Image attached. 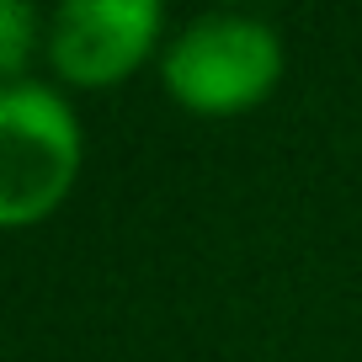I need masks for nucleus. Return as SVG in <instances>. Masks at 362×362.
I'll list each match as a JSON object with an SVG mask.
<instances>
[{
  "label": "nucleus",
  "instance_id": "f257e3e1",
  "mask_svg": "<svg viewBox=\"0 0 362 362\" xmlns=\"http://www.w3.org/2000/svg\"><path fill=\"white\" fill-rule=\"evenodd\" d=\"M75 117L43 86H6L0 96V218H37L75 176Z\"/></svg>",
  "mask_w": 362,
  "mask_h": 362
},
{
  "label": "nucleus",
  "instance_id": "f03ea898",
  "mask_svg": "<svg viewBox=\"0 0 362 362\" xmlns=\"http://www.w3.org/2000/svg\"><path fill=\"white\" fill-rule=\"evenodd\" d=\"M277 75V37L245 16H203L170 43L165 80L192 107H245Z\"/></svg>",
  "mask_w": 362,
  "mask_h": 362
},
{
  "label": "nucleus",
  "instance_id": "7ed1b4c3",
  "mask_svg": "<svg viewBox=\"0 0 362 362\" xmlns=\"http://www.w3.org/2000/svg\"><path fill=\"white\" fill-rule=\"evenodd\" d=\"M160 22L155 0H69L54 16V64L69 80H112L149 48Z\"/></svg>",
  "mask_w": 362,
  "mask_h": 362
},
{
  "label": "nucleus",
  "instance_id": "20e7f679",
  "mask_svg": "<svg viewBox=\"0 0 362 362\" xmlns=\"http://www.w3.org/2000/svg\"><path fill=\"white\" fill-rule=\"evenodd\" d=\"M0 22H6V48H0V64L16 69V64H22V48H27V11L16 6V0H6V6H0Z\"/></svg>",
  "mask_w": 362,
  "mask_h": 362
}]
</instances>
